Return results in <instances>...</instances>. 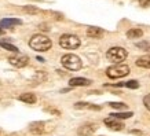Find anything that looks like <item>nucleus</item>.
<instances>
[{"mask_svg":"<svg viewBox=\"0 0 150 136\" xmlns=\"http://www.w3.org/2000/svg\"><path fill=\"white\" fill-rule=\"evenodd\" d=\"M47 78V74L44 72H37L35 76H33V84H40V82H43L44 80Z\"/></svg>","mask_w":150,"mask_h":136,"instance_id":"18","label":"nucleus"},{"mask_svg":"<svg viewBox=\"0 0 150 136\" xmlns=\"http://www.w3.org/2000/svg\"><path fill=\"white\" fill-rule=\"evenodd\" d=\"M143 36V32L138 27H134V29H129L127 32V37L128 39H141Z\"/></svg>","mask_w":150,"mask_h":136,"instance_id":"15","label":"nucleus"},{"mask_svg":"<svg viewBox=\"0 0 150 136\" xmlns=\"http://www.w3.org/2000/svg\"><path fill=\"white\" fill-rule=\"evenodd\" d=\"M51 40L44 35H35L32 36V39L29 40V47L35 51H39V52H46L51 48Z\"/></svg>","mask_w":150,"mask_h":136,"instance_id":"1","label":"nucleus"},{"mask_svg":"<svg viewBox=\"0 0 150 136\" xmlns=\"http://www.w3.org/2000/svg\"><path fill=\"white\" fill-rule=\"evenodd\" d=\"M143 104H145L146 109L150 110V94H149V95H146L145 98H143Z\"/></svg>","mask_w":150,"mask_h":136,"instance_id":"23","label":"nucleus"},{"mask_svg":"<svg viewBox=\"0 0 150 136\" xmlns=\"http://www.w3.org/2000/svg\"><path fill=\"white\" fill-rule=\"evenodd\" d=\"M106 58L109 59L110 62L116 63H121L123 61L127 59V51L124 50L123 47H112L106 52Z\"/></svg>","mask_w":150,"mask_h":136,"instance_id":"4","label":"nucleus"},{"mask_svg":"<svg viewBox=\"0 0 150 136\" xmlns=\"http://www.w3.org/2000/svg\"><path fill=\"white\" fill-rule=\"evenodd\" d=\"M22 21L21 19H17V18H4L0 21V26L1 27H13L15 25H21Z\"/></svg>","mask_w":150,"mask_h":136,"instance_id":"12","label":"nucleus"},{"mask_svg":"<svg viewBox=\"0 0 150 136\" xmlns=\"http://www.w3.org/2000/svg\"><path fill=\"white\" fill-rule=\"evenodd\" d=\"M105 124H106L112 131H121L124 128V124L121 123L120 120H117V118L112 117V116H109L108 118H105Z\"/></svg>","mask_w":150,"mask_h":136,"instance_id":"7","label":"nucleus"},{"mask_svg":"<svg viewBox=\"0 0 150 136\" xmlns=\"http://www.w3.org/2000/svg\"><path fill=\"white\" fill-rule=\"evenodd\" d=\"M81 44V41L79 39L77 36H74V35H62L61 39H59V45L65 48V50H76L79 48Z\"/></svg>","mask_w":150,"mask_h":136,"instance_id":"5","label":"nucleus"},{"mask_svg":"<svg viewBox=\"0 0 150 136\" xmlns=\"http://www.w3.org/2000/svg\"><path fill=\"white\" fill-rule=\"evenodd\" d=\"M129 73V66L124 63H116L106 69V76L109 78H121Z\"/></svg>","mask_w":150,"mask_h":136,"instance_id":"3","label":"nucleus"},{"mask_svg":"<svg viewBox=\"0 0 150 136\" xmlns=\"http://www.w3.org/2000/svg\"><path fill=\"white\" fill-rule=\"evenodd\" d=\"M96 131V125L95 124H84L79 128L77 133L80 136H91L94 132Z\"/></svg>","mask_w":150,"mask_h":136,"instance_id":"8","label":"nucleus"},{"mask_svg":"<svg viewBox=\"0 0 150 136\" xmlns=\"http://www.w3.org/2000/svg\"><path fill=\"white\" fill-rule=\"evenodd\" d=\"M110 116L117 118V120H124V118H131L134 116V113L132 111H127V113H112Z\"/></svg>","mask_w":150,"mask_h":136,"instance_id":"19","label":"nucleus"},{"mask_svg":"<svg viewBox=\"0 0 150 136\" xmlns=\"http://www.w3.org/2000/svg\"><path fill=\"white\" fill-rule=\"evenodd\" d=\"M103 29L100 27H96V26H90L87 29V36L88 37H92V39H100L103 36Z\"/></svg>","mask_w":150,"mask_h":136,"instance_id":"10","label":"nucleus"},{"mask_svg":"<svg viewBox=\"0 0 150 136\" xmlns=\"http://www.w3.org/2000/svg\"><path fill=\"white\" fill-rule=\"evenodd\" d=\"M8 62L13 65V66H15V68H23V66H26V65L29 63V58H28L26 55L17 52V54H14L10 56Z\"/></svg>","mask_w":150,"mask_h":136,"instance_id":"6","label":"nucleus"},{"mask_svg":"<svg viewBox=\"0 0 150 136\" xmlns=\"http://www.w3.org/2000/svg\"><path fill=\"white\" fill-rule=\"evenodd\" d=\"M61 63L64 68H66L68 70H73V72H76V70H80L83 66V62L81 59L79 58L77 55L74 54H66L64 55L62 58H61Z\"/></svg>","mask_w":150,"mask_h":136,"instance_id":"2","label":"nucleus"},{"mask_svg":"<svg viewBox=\"0 0 150 136\" xmlns=\"http://www.w3.org/2000/svg\"><path fill=\"white\" fill-rule=\"evenodd\" d=\"M139 4L142 7H149L150 6V0H139Z\"/></svg>","mask_w":150,"mask_h":136,"instance_id":"24","label":"nucleus"},{"mask_svg":"<svg viewBox=\"0 0 150 136\" xmlns=\"http://www.w3.org/2000/svg\"><path fill=\"white\" fill-rule=\"evenodd\" d=\"M137 66L143 69H150V55H145V56H141L135 61Z\"/></svg>","mask_w":150,"mask_h":136,"instance_id":"13","label":"nucleus"},{"mask_svg":"<svg viewBox=\"0 0 150 136\" xmlns=\"http://www.w3.org/2000/svg\"><path fill=\"white\" fill-rule=\"evenodd\" d=\"M90 84H91V80L84 78V77H73L69 81V85L70 87H87V85H90Z\"/></svg>","mask_w":150,"mask_h":136,"instance_id":"9","label":"nucleus"},{"mask_svg":"<svg viewBox=\"0 0 150 136\" xmlns=\"http://www.w3.org/2000/svg\"><path fill=\"white\" fill-rule=\"evenodd\" d=\"M74 109H91V110H100L99 106H92L90 103H86V102H77L74 104Z\"/></svg>","mask_w":150,"mask_h":136,"instance_id":"16","label":"nucleus"},{"mask_svg":"<svg viewBox=\"0 0 150 136\" xmlns=\"http://www.w3.org/2000/svg\"><path fill=\"white\" fill-rule=\"evenodd\" d=\"M37 61H40V62H44V59L41 58V56H37Z\"/></svg>","mask_w":150,"mask_h":136,"instance_id":"25","label":"nucleus"},{"mask_svg":"<svg viewBox=\"0 0 150 136\" xmlns=\"http://www.w3.org/2000/svg\"><path fill=\"white\" fill-rule=\"evenodd\" d=\"M1 35H3V30H1V29H0V36H1Z\"/></svg>","mask_w":150,"mask_h":136,"instance_id":"26","label":"nucleus"},{"mask_svg":"<svg viewBox=\"0 0 150 136\" xmlns=\"http://www.w3.org/2000/svg\"><path fill=\"white\" fill-rule=\"evenodd\" d=\"M117 87H127L131 89H137V88H139V82L137 80H129L127 82H120V84H117Z\"/></svg>","mask_w":150,"mask_h":136,"instance_id":"17","label":"nucleus"},{"mask_svg":"<svg viewBox=\"0 0 150 136\" xmlns=\"http://www.w3.org/2000/svg\"><path fill=\"white\" fill-rule=\"evenodd\" d=\"M23 11L28 14H37L39 13V8L33 7V6H26V7H23Z\"/></svg>","mask_w":150,"mask_h":136,"instance_id":"22","label":"nucleus"},{"mask_svg":"<svg viewBox=\"0 0 150 136\" xmlns=\"http://www.w3.org/2000/svg\"><path fill=\"white\" fill-rule=\"evenodd\" d=\"M0 45H1V48H6L7 51H11V52H15V54L18 52V48L13 44H8L7 41H0Z\"/></svg>","mask_w":150,"mask_h":136,"instance_id":"20","label":"nucleus"},{"mask_svg":"<svg viewBox=\"0 0 150 136\" xmlns=\"http://www.w3.org/2000/svg\"><path fill=\"white\" fill-rule=\"evenodd\" d=\"M109 106H110V107H113V109H116V110H124V109H127V104L123 103V102H110Z\"/></svg>","mask_w":150,"mask_h":136,"instance_id":"21","label":"nucleus"},{"mask_svg":"<svg viewBox=\"0 0 150 136\" xmlns=\"http://www.w3.org/2000/svg\"><path fill=\"white\" fill-rule=\"evenodd\" d=\"M29 131L35 133V135H41L44 132V123L41 121H36V123H32L29 125Z\"/></svg>","mask_w":150,"mask_h":136,"instance_id":"11","label":"nucleus"},{"mask_svg":"<svg viewBox=\"0 0 150 136\" xmlns=\"http://www.w3.org/2000/svg\"><path fill=\"white\" fill-rule=\"evenodd\" d=\"M19 100L21 102H25L28 104H33L36 103V95L35 94H30V92H26V94H22V95L19 96Z\"/></svg>","mask_w":150,"mask_h":136,"instance_id":"14","label":"nucleus"}]
</instances>
